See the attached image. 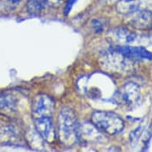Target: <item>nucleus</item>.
Instances as JSON below:
<instances>
[{
	"label": "nucleus",
	"mask_w": 152,
	"mask_h": 152,
	"mask_svg": "<svg viewBox=\"0 0 152 152\" xmlns=\"http://www.w3.org/2000/svg\"><path fill=\"white\" fill-rule=\"evenodd\" d=\"M91 122L100 132L108 135H116L124 129V121L120 115L112 112L94 111L91 115Z\"/></svg>",
	"instance_id": "obj_2"
},
{
	"label": "nucleus",
	"mask_w": 152,
	"mask_h": 152,
	"mask_svg": "<svg viewBox=\"0 0 152 152\" xmlns=\"http://www.w3.org/2000/svg\"><path fill=\"white\" fill-rule=\"evenodd\" d=\"M29 138H28V142H30L31 147L34 149L40 150L44 147L45 140H43L36 130H34L32 132H30L29 134Z\"/></svg>",
	"instance_id": "obj_13"
},
{
	"label": "nucleus",
	"mask_w": 152,
	"mask_h": 152,
	"mask_svg": "<svg viewBox=\"0 0 152 152\" xmlns=\"http://www.w3.org/2000/svg\"><path fill=\"white\" fill-rule=\"evenodd\" d=\"M103 133L92 122L79 124L77 128V142L82 144H90L103 140Z\"/></svg>",
	"instance_id": "obj_6"
},
{
	"label": "nucleus",
	"mask_w": 152,
	"mask_h": 152,
	"mask_svg": "<svg viewBox=\"0 0 152 152\" xmlns=\"http://www.w3.org/2000/svg\"><path fill=\"white\" fill-rule=\"evenodd\" d=\"M139 37L140 36L136 33L124 26L115 28L108 34V39L117 45H131L140 41Z\"/></svg>",
	"instance_id": "obj_9"
},
{
	"label": "nucleus",
	"mask_w": 152,
	"mask_h": 152,
	"mask_svg": "<svg viewBox=\"0 0 152 152\" xmlns=\"http://www.w3.org/2000/svg\"><path fill=\"white\" fill-rule=\"evenodd\" d=\"M143 132H144V126L142 124L139 125L135 129L132 131L129 135V140L132 146L134 147V146L137 144L140 137L142 136Z\"/></svg>",
	"instance_id": "obj_14"
},
{
	"label": "nucleus",
	"mask_w": 152,
	"mask_h": 152,
	"mask_svg": "<svg viewBox=\"0 0 152 152\" xmlns=\"http://www.w3.org/2000/svg\"><path fill=\"white\" fill-rule=\"evenodd\" d=\"M63 0H46V3H47L48 6L50 7H57V6L60 5L61 3H62Z\"/></svg>",
	"instance_id": "obj_19"
},
{
	"label": "nucleus",
	"mask_w": 152,
	"mask_h": 152,
	"mask_svg": "<svg viewBox=\"0 0 152 152\" xmlns=\"http://www.w3.org/2000/svg\"><path fill=\"white\" fill-rule=\"evenodd\" d=\"M77 118L70 107H63L58 117L57 135L62 146L69 147L77 142Z\"/></svg>",
	"instance_id": "obj_1"
},
{
	"label": "nucleus",
	"mask_w": 152,
	"mask_h": 152,
	"mask_svg": "<svg viewBox=\"0 0 152 152\" xmlns=\"http://www.w3.org/2000/svg\"><path fill=\"white\" fill-rule=\"evenodd\" d=\"M47 6L46 0H28L26 4V8L30 15H38Z\"/></svg>",
	"instance_id": "obj_12"
},
{
	"label": "nucleus",
	"mask_w": 152,
	"mask_h": 152,
	"mask_svg": "<svg viewBox=\"0 0 152 152\" xmlns=\"http://www.w3.org/2000/svg\"><path fill=\"white\" fill-rule=\"evenodd\" d=\"M113 1H114V0H113ZM115 2H116V1H118V0H115Z\"/></svg>",
	"instance_id": "obj_21"
},
{
	"label": "nucleus",
	"mask_w": 152,
	"mask_h": 152,
	"mask_svg": "<svg viewBox=\"0 0 152 152\" xmlns=\"http://www.w3.org/2000/svg\"><path fill=\"white\" fill-rule=\"evenodd\" d=\"M128 25L136 30H152V10H146L132 13L125 16Z\"/></svg>",
	"instance_id": "obj_7"
},
{
	"label": "nucleus",
	"mask_w": 152,
	"mask_h": 152,
	"mask_svg": "<svg viewBox=\"0 0 152 152\" xmlns=\"http://www.w3.org/2000/svg\"><path fill=\"white\" fill-rule=\"evenodd\" d=\"M10 3H13V4H17V3H21L23 0H9Z\"/></svg>",
	"instance_id": "obj_20"
},
{
	"label": "nucleus",
	"mask_w": 152,
	"mask_h": 152,
	"mask_svg": "<svg viewBox=\"0 0 152 152\" xmlns=\"http://www.w3.org/2000/svg\"><path fill=\"white\" fill-rule=\"evenodd\" d=\"M77 0H68L67 3L65 4V9H64V13L65 15H67L69 14V12L72 10V8L73 7V6L75 5V3H77Z\"/></svg>",
	"instance_id": "obj_17"
},
{
	"label": "nucleus",
	"mask_w": 152,
	"mask_h": 152,
	"mask_svg": "<svg viewBox=\"0 0 152 152\" xmlns=\"http://www.w3.org/2000/svg\"><path fill=\"white\" fill-rule=\"evenodd\" d=\"M15 132L14 127L10 126H4L0 124V140L3 138L14 137Z\"/></svg>",
	"instance_id": "obj_15"
},
{
	"label": "nucleus",
	"mask_w": 152,
	"mask_h": 152,
	"mask_svg": "<svg viewBox=\"0 0 152 152\" xmlns=\"http://www.w3.org/2000/svg\"><path fill=\"white\" fill-rule=\"evenodd\" d=\"M34 129L45 142H52L55 139V131L52 116H42L34 119Z\"/></svg>",
	"instance_id": "obj_10"
},
{
	"label": "nucleus",
	"mask_w": 152,
	"mask_h": 152,
	"mask_svg": "<svg viewBox=\"0 0 152 152\" xmlns=\"http://www.w3.org/2000/svg\"><path fill=\"white\" fill-rule=\"evenodd\" d=\"M152 137V124L149 126L148 129H147V132L146 133V135H145L144 140H143V142H149V140L151 139Z\"/></svg>",
	"instance_id": "obj_18"
},
{
	"label": "nucleus",
	"mask_w": 152,
	"mask_h": 152,
	"mask_svg": "<svg viewBox=\"0 0 152 152\" xmlns=\"http://www.w3.org/2000/svg\"><path fill=\"white\" fill-rule=\"evenodd\" d=\"M92 27L96 33L103 32L105 28V23L103 21H100V19H94L92 22Z\"/></svg>",
	"instance_id": "obj_16"
},
{
	"label": "nucleus",
	"mask_w": 152,
	"mask_h": 152,
	"mask_svg": "<svg viewBox=\"0 0 152 152\" xmlns=\"http://www.w3.org/2000/svg\"><path fill=\"white\" fill-rule=\"evenodd\" d=\"M55 109V101L50 96L38 94L35 96L31 104L33 119L42 116H52Z\"/></svg>",
	"instance_id": "obj_3"
},
{
	"label": "nucleus",
	"mask_w": 152,
	"mask_h": 152,
	"mask_svg": "<svg viewBox=\"0 0 152 152\" xmlns=\"http://www.w3.org/2000/svg\"><path fill=\"white\" fill-rule=\"evenodd\" d=\"M18 99L12 92H3L0 93V115L9 116L17 111Z\"/></svg>",
	"instance_id": "obj_11"
},
{
	"label": "nucleus",
	"mask_w": 152,
	"mask_h": 152,
	"mask_svg": "<svg viewBox=\"0 0 152 152\" xmlns=\"http://www.w3.org/2000/svg\"><path fill=\"white\" fill-rule=\"evenodd\" d=\"M113 49L133 62L152 61V53L142 45H115Z\"/></svg>",
	"instance_id": "obj_4"
},
{
	"label": "nucleus",
	"mask_w": 152,
	"mask_h": 152,
	"mask_svg": "<svg viewBox=\"0 0 152 152\" xmlns=\"http://www.w3.org/2000/svg\"><path fill=\"white\" fill-rule=\"evenodd\" d=\"M117 97L120 102L125 106L135 107L141 97L140 85L132 81L126 83L119 90Z\"/></svg>",
	"instance_id": "obj_5"
},
{
	"label": "nucleus",
	"mask_w": 152,
	"mask_h": 152,
	"mask_svg": "<svg viewBox=\"0 0 152 152\" xmlns=\"http://www.w3.org/2000/svg\"><path fill=\"white\" fill-rule=\"evenodd\" d=\"M115 10L124 16L141 10H152V0H118Z\"/></svg>",
	"instance_id": "obj_8"
}]
</instances>
